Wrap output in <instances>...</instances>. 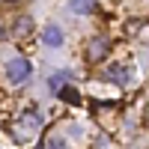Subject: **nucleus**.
I'll return each instance as SVG.
<instances>
[{
    "label": "nucleus",
    "instance_id": "obj_1",
    "mask_svg": "<svg viewBox=\"0 0 149 149\" xmlns=\"http://www.w3.org/2000/svg\"><path fill=\"white\" fill-rule=\"evenodd\" d=\"M39 125H42V116L36 113V110H24V113H21V119L9 125V131H12V137H15L18 143H24L27 137H33L30 131H36Z\"/></svg>",
    "mask_w": 149,
    "mask_h": 149
},
{
    "label": "nucleus",
    "instance_id": "obj_2",
    "mask_svg": "<svg viewBox=\"0 0 149 149\" xmlns=\"http://www.w3.org/2000/svg\"><path fill=\"white\" fill-rule=\"evenodd\" d=\"M30 72H33V66H30V60H24V57H15V60H9V63H6V78H9L12 84L27 81Z\"/></svg>",
    "mask_w": 149,
    "mask_h": 149
},
{
    "label": "nucleus",
    "instance_id": "obj_3",
    "mask_svg": "<svg viewBox=\"0 0 149 149\" xmlns=\"http://www.w3.org/2000/svg\"><path fill=\"white\" fill-rule=\"evenodd\" d=\"M110 51V39H104V36H93L90 45H86V63H102V60L107 57Z\"/></svg>",
    "mask_w": 149,
    "mask_h": 149
},
{
    "label": "nucleus",
    "instance_id": "obj_4",
    "mask_svg": "<svg viewBox=\"0 0 149 149\" xmlns=\"http://www.w3.org/2000/svg\"><path fill=\"white\" fill-rule=\"evenodd\" d=\"M104 78H110V81H116V84L125 86V84L131 81V69H128L125 63H113V66L104 69Z\"/></svg>",
    "mask_w": 149,
    "mask_h": 149
},
{
    "label": "nucleus",
    "instance_id": "obj_5",
    "mask_svg": "<svg viewBox=\"0 0 149 149\" xmlns=\"http://www.w3.org/2000/svg\"><path fill=\"white\" fill-rule=\"evenodd\" d=\"M66 39H63V30L57 27V24H45V30H42V45L48 48H60Z\"/></svg>",
    "mask_w": 149,
    "mask_h": 149
},
{
    "label": "nucleus",
    "instance_id": "obj_6",
    "mask_svg": "<svg viewBox=\"0 0 149 149\" xmlns=\"http://www.w3.org/2000/svg\"><path fill=\"white\" fill-rule=\"evenodd\" d=\"M12 33H15V39H27V36L33 33V18L30 15H21L15 21V30H12Z\"/></svg>",
    "mask_w": 149,
    "mask_h": 149
},
{
    "label": "nucleus",
    "instance_id": "obj_7",
    "mask_svg": "<svg viewBox=\"0 0 149 149\" xmlns=\"http://www.w3.org/2000/svg\"><path fill=\"white\" fill-rule=\"evenodd\" d=\"M66 81H72V72H57V74L48 78V90H51V93H60V90L66 86Z\"/></svg>",
    "mask_w": 149,
    "mask_h": 149
},
{
    "label": "nucleus",
    "instance_id": "obj_8",
    "mask_svg": "<svg viewBox=\"0 0 149 149\" xmlns=\"http://www.w3.org/2000/svg\"><path fill=\"white\" fill-rule=\"evenodd\" d=\"M69 6L78 12V15H93L95 12V0H69Z\"/></svg>",
    "mask_w": 149,
    "mask_h": 149
},
{
    "label": "nucleus",
    "instance_id": "obj_9",
    "mask_svg": "<svg viewBox=\"0 0 149 149\" xmlns=\"http://www.w3.org/2000/svg\"><path fill=\"white\" fill-rule=\"evenodd\" d=\"M57 95L63 98V102H69V104H81V93H78V90H72V86H63Z\"/></svg>",
    "mask_w": 149,
    "mask_h": 149
},
{
    "label": "nucleus",
    "instance_id": "obj_10",
    "mask_svg": "<svg viewBox=\"0 0 149 149\" xmlns=\"http://www.w3.org/2000/svg\"><path fill=\"white\" fill-rule=\"evenodd\" d=\"M134 36H137L140 42H149V24H140V27H137V33H134Z\"/></svg>",
    "mask_w": 149,
    "mask_h": 149
},
{
    "label": "nucleus",
    "instance_id": "obj_11",
    "mask_svg": "<svg viewBox=\"0 0 149 149\" xmlns=\"http://www.w3.org/2000/svg\"><path fill=\"white\" fill-rule=\"evenodd\" d=\"M45 149H69V146H66V140H63V137H54V140H48V146H45Z\"/></svg>",
    "mask_w": 149,
    "mask_h": 149
},
{
    "label": "nucleus",
    "instance_id": "obj_12",
    "mask_svg": "<svg viewBox=\"0 0 149 149\" xmlns=\"http://www.w3.org/2000/svg\"><path fill=\"white\" fill-rule=\"evenodd\" d=\"M6 39V30H3V24H0V42H3Z\"/></svg>",
    "mask_w": 149,
    "mask_h": 149
},
{
    "label": "nucleus",
    "instance_id": "obj_13",
    "mask_svg": "<svg viewBox=\"0 0 149 149\" xmlns=\"http://www.w3.org/2000/svg\"><path fill=\"white\" fill-rule=\"evenodd\" d=\"M3 3H21V0H3Z\"/></svg>",
    "mask_w": 149,
    "mask_h": 149
}]
</instances>
